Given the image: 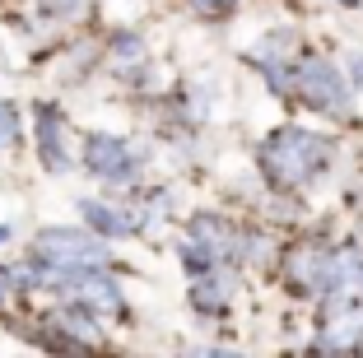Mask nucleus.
Returning <instances> with one entry per match:
<instances>
[{"mask_svg": "<svg viewBox=\"0 0 363 358\" xmlns=\"http://www.w3.org/2000/svg\"><path fill=\"white\" fill-rule=\"evenodd\" d=\"M321 158H326V140L321 135H308V130H279L275 140H270V149H266V163H270V172H275L279 181H308L312 177V168H317Z\"/></svg>", "mask_w": 363, "mask_h": 358, "instance_id": "f257e3e1", "label": "nucleus"}, {"mask_svg": "<svg viewBox=\"0 0 363 358\" xmlns=\"http://www.w3.org/2000/svg\"><path fill=\"white\" fill-rule=\"evenodd\" d=\"M33 252H38V261L61 265V270H94V265L107 261V247L79 228H43Z\"/></svg>", "mask_w": 363, "mask_h": 358, "instance_id": "f03ea898", "label": "nucleus"}, {"mask_svg": "<svg viewBox=\"0 0 363 358\" xmlns=\"http://www.w3.org/2000/svg\"><path fill=\"white\" fill-rule=\"evenodd\" d=\"M89 168L103 172V177H126V172H130V149H126V140L94 135V140H89Z\"/></svg>", "mask_w": 363, "mask_h": 358, "instance_id": "7ed1b4c3", "label": "nucleus"}, {"mask_svg": "<svg viewBox=\"0 0 363 358\" xmlns=\"http://www.w3.org/2000/svg\"><path fill=\"white\" fill-rule=\"evenodd\" d=\"M303 94H308L317 107H340L345 103V89H340V79H335V70L326 61H317V65L303 70Z\"/></svg>", "mask_w": 363, "mask_h": 358, "instance_id": "20e7f679", "label": "nucleus"}, {"mask_svg": "<svg viewBox=\"0 0 363 358\" xmlns=\"http://www.w3.org/2000/svg\"><path fill=\"white\" fill-rule=\"evenodd\" d=\"M289 274H294V284H303L308 293H321V289L335 284V265L321 261V256H312V252L294 256V261H289Z\"/></svg>", "mask_w": 363, "mask_h": 358, "instance_id": "39448f33", "label": "nucleus"}, {"mask_svg": "<svg viewBox=\"0 0 363 358\" xmlns=\"http://www.w3.org/2000/svg\"><path fill=\"white\" fill-rule=\"evenodd\" d=\"M70 289H75V298L89 303V307H103V312H117V307H121L117 284H107V279H98V274L75 270V274H70Z\"/></svg>", "mask_w": 363, "mask_h": 358, "instance_id": "423d86ee", "label": "nucleus"}, {"mask_svg": "<svg viewBox=\"0 0 363 358\" xmlns=\"http://www.w3.org/2000/svg\"><path fill=\"white\" fill-rule=\"evenodd\" d=\"M38 145H43V158L52 168H65V149H61V116L52 107L38 112Z\"/></svg>", "mask_w": 363, "mask_h": 358, "instance_id": "0eeeda50", "label": "nucleus"}, {"mask_svg": "<svg viewBox=\"0 0 363 358\" xmlns=\"http://www.w3.org/2000/svg\"><path fill=\"white\" fill-rule=\"evenodd\" d=\"M84 214L94 219V228L112 233V237H121V233H130V228H135V219H126L121 210H107V205H98V201H84Z\"/></svg>", "mask_w": 363, "mask_h": 358, "instance_id": "6e6552de", "label": "nucleus"}, {"mask_svg": "<svg viewBox=\"0 0 363 358\" xmlns=\"http://www.w3.org/2000/svg\"><path fill=\"white\" fill-rule=\"evenodd\" d=\"M363 335V316H354V321H335L331 330H326V345H350V340Z\"/></svg>", "mask_w": 363, "mask_h": 358, "instance_id": "1a4fd4ad", "label": "nucleus"}, {"mask_svg": "<svg viewBox=\"0 0 363 358\" xmlns=\"http://www.w3.org/2000/svg\"><path fill=\"white\" fill-rule=\"evenodd\" d=\"M14 140H19V116L10 103H0V149H10Z\"/></svg>", "mask_w": 363, "mask_h": 358, "instance_id": "9d476101", "label": "nucleus"}, {"mask_svg": "<svg viewBox=\"0 0 363 358\" xmlns=\"http://www.w3.org/2000/svg\"><path fill=\"white\" fill-rule=\"evenodd\" d=\"M196 303L201 307H224V284H201L196 289Z\"/></svg>", "mask_w": 363, "mask_h": 358, "instance_id": "9b49d317", "label": "nucleus"}, {"mask_svg": "<svg viewBox=\"0 0 363 358\" xmlns=\"http://www.w3.org/2000/svg\"><path fill=\"white\" fill-rule=\"evenodd\" d=\"M233 0H196V10H205V14H219V10H228Z\"/></svg>", "mask_w": 363, "mask_h": 358, "instance_id": "f8f14e48", "label": "nucleus"}, {"mask_svg": "<svg viewBox=\"0 0 363 358\" xmlns=\"http://www.w3.org/2000/svg\"><path fill=\"white\" fill-rule=\"evenodd\" d=\"M52 5H56L61 14H79V10H84V0H52Z\"/></svg>", "mask_w": 363, "mask_h": 358, "instance_id": "ddd939ff", "label": "nucleus"}, {"mask_svg": "<svg viewBox=\"0 0 363 358\" xmlns=\"http://www.w3.org/2000/svg\"><path fill=\"white\" fill-rule=\"evenodd\" d=\"M350 70H354V79H359V84H363V61H354Z\"/></svg>", "mask_w": 363, "mask_h": 358, "instance_id": "4468645a", "label": "nucleus"}, {"mask_svg": "<svg viewBox=\"0 0 363 358\" xmlns=\"http://www.w3.org/2000/svg\"><path fill=\"white\" fill-rule=\"evenodd\" d=\"M5 293H10V279H5V274H0V298H5Z\"/></svg>", "mask_w": 363, "mask_h": 358, "instance_id": "2eb2a0df", "label": "nucleus"}, {"mask_svg": "<svg viewBox=\"0 0 363 358\" xmlns=\"http://www.w3.org/2000/svg\"><path fill=\"white\" fill-rule=\"evenodd\" d=\"M345 5H354V0H345Z\"/></svg>", "mask_w": 363, "mask_h": 358, "instance_id": "dca6fc26", "label": "nucleus"}]
</instances>
